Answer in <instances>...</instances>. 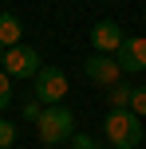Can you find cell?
I'll return each instance as SVG.
<instances>
[{"instance_id": "obj_3", "label": "cell", "mask_w": 146, "mask_h": 149, "mask_svg": "<svg viewBox=\"0 0 146 149\" xmlns=\"http://www.w3.org/2000/svg\"><path fill=\"white\" fill-rule=\"evenodd\" d=\"M39 67H44V59H39L36 47L16 43V47H8V51H4V67H0V71H8L12 79H36Z\"/></svg>"}, {"instance_id": "obj_15", "label": "cell", "mask_w": 146, "mask_h": 149, "mask_svg": "<svg viewBox=\"0 0 146 149\" xmlns=\"http://www.w3.org/2000/svg\"><path fill=\"white\" fill-rule=\"evenodd\" d=\"M0 67H4V47H0Z\"/></svg>"}, {"instance_id": "obj_12", "label": "cell", "mask_w": 146, "mask_h": 149, "mask_svg": "<svg viewBox=\"0 0 146 149\" xmlns=\"http://www.w3.org/2000/svg\"><path fill=\"white\" fill-rule=\"evenodd\" d=\"M130 110L138 114V118H146V86H134V94H130Z\"/></svg>"}, {"instance_id": "obj_9", "label": "cell", "mask_w": 146, "mask_h": 149, "mask_svg": "<svg viewBox=\"0 0 146 149\" xmlns=\"http://www.w3.org/2000/svg\"><path fill=\"white\" fill-rule=\"evenodd\" d=\"M130 94H134V86H123V82H115V86L107 90L111 110H126V106H130Z\"/></svg>"}, {"instance_id": "obj_14", "label": "cell", "mask_w": 146, "mask_h": 149, "mask_svg": "<svg viewBox=\"0 0 146 149\" xmlns=\"http://www.w3.org/2000/svg\"><path fill=\"white\" fill-rule=\"evenodd\" d=\"M71 145H75V149H103L95 137H87V134H75V137H71Z\"/></svg>"}, {"instance_id": "obj_7", "label": "cell", "mask_w": 146, "mask_h": 149, "mask_svg": "<svg viewBox=\"0 0 146 149\" xmlns=\"http://www.w3.org/2000/svg\"><path fill=\"white\" fill-rule=\"evenodd\" d=\"M115 59H118V67H123V71H130V74L146 71V36H126Z\"/></svg>"}, {"instance_id": "obj_1", "label": "cell", "mask_w": 146, "mask_h": 149, "mask_svg": "<svg viewBox=\"0 0 146 149\" xmlns=\"http://www.w3.org/2000/svg\"><path fill=\"white\" fill-rule=\"evenodd\" d=\"M103 126H107V141L115 149H138L142 145V118L126 106V110H111L107 118H103Z\"/></svg>"}, {"instance_id": "obj_13", "label": "cell", "mask_w": 146, "mask_h": 149, "mask_svg": "<svg viewBox=\"0 0 146 149\" xmlns=\"http://www.w3.org/2000/svg\"><path fill=\"white\" fill-rule=\"evenodd\" d=\"M39 114H44V102H39V98H32V102H24V118L39 122Z\"/></svg>"}, {"instance_id": "obj_5", "label": "cell", "mask_w": 146, "mask_h": 149, "mask_svg": "<svg viewBox=\"0 0 146 149\" xmlns=\"http://www.w3.org/2000/svg\"><path fill=\"white\" fill-rule=\"evenodd\" d=\"M123 24H115V20H99L91 28V47L99 55H118V47H123Z\"/></svg>"}, {"instance_id": "obj_8", "label": "cell", "mask_w": 146, "mask_h": 149, "mask_svg": "<svg viewBox=\"0 0 146 149\" xmlns=\"http://www.w3.org/2000/svg\"><path fill=\"white\" fill-rule=\"evenodd\" d=\"M20 43V20H16L12 12H0V47H16Z\"/></svg>"}, {"instance_id": "obj_4", "label": "cell", "mask_w": 146, "mask_h": 149, "mask_svg": "<svg viewBox=\"0 0 146 149\" xmlns=\"http://www.w3.org/2000/svg\"><path fill=\"white\" fill-rule=\"evenodd\" d=\"M32 82H36L32 90H36V98H39L44 106H59L63 94H67V74H63L59 67H39V74H36Z\"/></svg>"}, {"instance_id": "obj_16", "label": "cell", "mask_w": 146, "mask_h": 149, "mask_svg": "<svg viewBox=\"0 0 146 149\" xmlns=\"http://www.w3.org/2000/svg\"><path fill=\"white\" fill-rule=\"evenodd\" d=\"M55 149H63V145H55ZM71 149H75V145H71Z\"/></svg>"}, {"instance_id": "obj_11", "label": "cell", "mask_w": 146, "mask_h": 149, "mask_svg": "<svg viewBox=\"0 0 146 149\" xmlns=\"http://www.w3.org/2000/svg\"><path fill=\"white\" fill-rule=\"evenodd\" d=\"M8 102H12V74L0 71V110H8Z\"/></svg>"}, {"instance_id": "obj_6", "label": "cell", "mask_w": 146, "mask_h": 149, "mask_svg": "<svg viewBox=\"0 0 146 149\" xmlns=\"http://www.w3.org/2000/svg\"><path fill=\"white\" fill-rule=\"evenodd\" d=\"M83 71H87V79H91V82H99V86H107V90L115 86L118 74H123V67H118L115 55H99V51H95L91 59L83 63Z\"/></svg>"}, {"instance_id": "obj_10", "label": "cell", "mask_w": 146, "mask_h": 149, "mask_svg": "<svg viewBox=\"0 0 146 149\" xmlns=\"http://www.w3.org/2000/svg\"><path fill=\"white\" fill-rule=\"evenodd\" d=\"M16 145V122L0 118V149H12Z\"/></svg>"}, {"instance_id": "obj_2", "label": "cell", "mask_w": 146, "mask_h": 149, "mask_svg": "<svg viewBox=\"0 0 146 149\" xmlns=\"http://www.w3.org/2000/svg\"><path fill=\"white\" fill-rule=\"evenodd\" d=\"M36 134L44 145H67L71 137H75V114L67 110V106H44V114H39L36 122Z\"/></svg>"}]
</instances>
